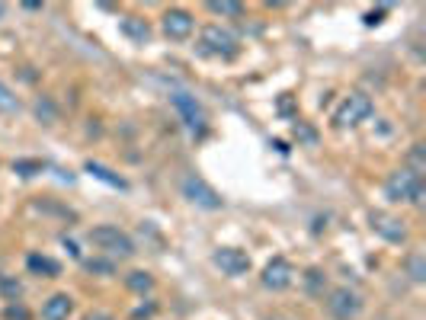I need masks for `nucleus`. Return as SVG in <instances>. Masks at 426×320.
Masks as SVG:
<instances>
[{
    "mask_svg": "<svg viewBox=\"0 0 426 320\" xmlns=\"http://www.w3.org/2000/svg\"><path fill=\"white\" fill-rule=\"evenodd\" d=\"M372 112H375V103H372L365 93H350V96L340 103V109L334 112V125L352 128V125H359V122L372 119Z\"/></svg>",
    "mask_w": 426,
    "mask_h": 320,
    "instance_id": "nucleus-4",
    "label": "nucleus"
},
{
    "mask_svg": "<svg viewBox=\"0 0 426 320\" xmlns=\"http://www.w3.org/2000/svg\"><path fill=\"white\" fill-rule=\"evenodd\" d=\"M0 112H19V100H17V93L10 90L7 83L0 81Z\"/></svg>",
    "mask_w": 426,
    "mask_h": 320,
    "instance_id": "nucleus-21",
    "label": "nucleus"
},
{
    "mask_svg": "<svg viewBox=\"0 0 426 320\" xmlns=\"http://www.w3.org/2000/svg\"><path fill=\"white\" fill-rule=\"evenodd\" d=\"M125 285H129V292L135 295H148L154 288V275L145 273V269H135V273L125 275Z\"/></svg>",
    "mask_w": 426,
    "mask_h": 320,
    "instance_id": "nucleus-16",
    "label": "nucleus"
},
{
    "mask_svg": "<svg viewBox=\"0 0 426 320\" xmlns=\"http://www.w3.org/2000/svg\"><path fill=\"white\" fill-rule=\"evenodd\" d=\"M45 170V164L42 160H13V173H19V176H39Z\"/></svg>",
    "mask_w": 426,
    "mask_h": 320,
    "instance_id": "nucleus-19",
    "label": "nucleus"
},
{
    "mask_svg": "<svg viewBox=\"0 0 426 320\" xmlns=\"http://www.w3.org/2000/svg\"><path fill=\"white\" fill-rule=\"evenodd\" d=\"M3 10H7V7H3V3H0V17H3Z\"/></svg>",
    "mask_w": 426,
    "mask_h": 320,
    "instance_id": "nucleus-33",
    "label": "nucleus"
},
{
    "mask_svg": "<svg viewBox=\"0 0 426 320\" xmlns=\"http://www.w3.org/2000/svg\"><path fill=\"white\" fill-rule=\"evenodd\" d=\"M183 195L189 202H193V205H199V209H205V211H218L224 205V199L222 195H218V192L212 189V186L205 183L202 176H195V173H189L183 180Z\"/></svg>",
    "mask_w": 426,
    "mask_h": 320,
    "instance_id": "nucleus-5",
    "label": "nucleus"
},
{
    "mask_svg": "<svg viewBox=\"0 0 426 320\" xmlns=\"http://www.w3.org/2000/svg\"><path fill=\"white\" fill-rule=\"evenodd\" d=\"M369 224H372V231H375V234H381L388 244H404V240H407V228H404V221L394 218V215H388V211H372Z\"/></svg>",
    "mask_w": 426,
    "mask_h": 320,
    "instance_id": "nucleus-10",
    "label": "nucleus"
},
{
    "mask_svg": "<svg viewBox=\"0 0 426 320\" xmlns=\"http://www.w3.org/2000/svg\"><path fill=\"white\" fill-rule=\"evenodd\" d=\"M292 138H295L298 145H317V131L308 125V122H301V119L292 125Z\"/></svg>",
    "mask_w": 426,
    "mask_h": 320,
    "instance_id": "nucleus-18",
    "label": "nucleus"
},
{
    "mask_svg": "<svg viewBox=\"0 0 426 320\" xmlns=\"http://www.w3.org/2000/svg\"><path fill=\"white\" fill-rule=\"evenodd\" d=\"M407 273H410V279H414V282H423V279H426V259L420 253H414L407 259Z\"/></svg>",
    "mask_w": 426,
    "mask_h": 320,
    "instance_id": "nucleus-24",
    "label": "nucleus"
},
{
    "mask_svg": "<svg viewBox=\"0 0 426 320\" xmlns=\"http://www.w3.org/2000/svg\"><path fill=\"white\" fill-rule=\"evenodd\" d=\"M237 36L234 32H228V29H222L218 23H209V26L199 32V52L209 58H222V61H231L234 55H237Z\"/></svg>",
    "mask_w": 426,
    "mask_h": 320,
    "instance_id": "nucleus-1",
    "label": "nucleus"
},
{
    "mask_svg": "<svg viewBox=\"0 0 426 320\" xmlns=\"http://www.w3.org/2000/svg\"><path fill=\"white\" fill-rule=\"evenodd\" d=\"M170 103H173V109L180 112V119H183V125L189 128V131H195V135H199V131H205V109L202 106H199V100H195V96H189V93H173V96H170Z\"/></svg>",
    "mask_w": 426,
    "mask_h": 320,
    "instance_id": "nucleus-6",
    "label": "nucleus"
},
{
    "mask_svg": "<svg viewBox=\"0 0 426 320\" xmlns=\"http://www.w3.org/2000/svg\"><path fill=\"white\" fill-rule=\"evenodd\" d=\"M26 269L32 275H42V279H55V275H61V263L52 259V256H42V253H29Z\"/></svg>",
    "mask_w": 426,
    "mask_h": 320,
    "instance_id": "nucleus-13",
    "label": "nucleus"
},
{
    "mask_svg": "<svg viewBox=\"0 0 426 320\" xmlns=\"http://www.w3.org/2000/svg\"><path fill=\"white\" fill-rule=\"evenodd\" d=\"M84 269L93 275H116V263L112 259H87Z\"/></svg>",
    "mask_w": 426,
    "mask_h": 320,
    "instance_id": "nucleus-23",
    "label": "nucleus"
},
{
    "mask_svg": "<svg viewBox=\"0 0 426 320\" xmlns=\"http://www.w3.org/2000/svg\"><path fill=\"white\" fill-rule=\"evenodd\" d=\"M36 116L42 122H48V125H52V122L58 119V109H55V103L48 100V96H39L36 100Z\"/></svg>",
    "mask_w": 426,
    "mask_h": 320,
    "instance_id": "nucleus-20",
    "label": "nucleus"
},
{
    "mask_svg": "<svg viewBox=\"0 0 426 320\" xmlns=\"http://www.w3.org/2000/svg\"><path fill=\"white\" fill-rule=\"evenodd\" d=\"M407 160H410V167H407V170H410V173H423V170H426V160H423V145H414V147H410V157H407Z\"/></svg>",
    "mask_w": 426,
    "mask_h": 320,
    "instance_id": "nucleus-25",
    "label": "nucleus"
},
{
    "mask_svg": "<svg viewBox=\"0 0 426 320\" xmlns=\"http://www.w3.org/2000/svg\"><path fill=\"white\" fill-rule=\"evenodd\" d=\"M212 263L218 266L224 275H231V279L251 273V256L244 253V250H237V247H218L212 253Z\"/></svg>",
    "mask_w": 426,
    "mask_h": 320,
    "instance_id": "nucleus-8",
    "label": "nucleus"
},
{
    "mask_svg": "<svg viewBox=\"0 0 426 320\" xmlns=\"http://www.w3.org/2000/svg\"><path fill=\"white\" fill-rule=\"evenodd\" d=\"M119 29H122V36L131 39L135 45H145V42L151 39V26H148V23H145L141 17H125Z\"/></svg>",
    "mask_w": 426,
    "mask_h": 320,
    "instance_id": "nucleus-14",
    "label": "nucleus"
},
{
    "mask_svg": "<svg viewBox=\"0 0 426 320\" xmlns=\"http://www.w3.org/2000/svg\"><path fill=\"white\" fill-rule=\"evenodd\" d=\"M0 295L10 298V301H17L19 295H23V285H19L13 275H0Z\"/></svg>",
    "mask_w": 426,
    "mask_h": 320,
    "instance_id": "nucleus-22",
    "label": "nucleus"
},
{
    "mask_svg": "<svg viewBox=\"0 0 426 320\" xmlns=\"http://www.w3.org/2000/svg\"><path fill=\"white\" fill-rule=\"evenodd\" d=\"M61 244H65V247H67V253H71V256H81L77 244H74V240H71V237H67V234H65V237H61Z\"/></svg>",
    "mask_w": 426,
    "mask_h": 320,
    "instance_id": "nucleus-30",
    "label": "nucleus"
},
{
    "mask_svg": "<svg viewBox=\"0 0 426 320\" xmlns=\"http://www.w3.org/2000/svg\"><path fill=\"white\" fill-rule=\"evenodd\" d=\"M305 282H308V292H311V295H321V292H324V273H321V269H308V273H305Z\"/></svg>",
    "mask_w": 426,
    "mask_h": 320,
    "instance_id": "nucleus-26",
    "label": "nucleus"
},
{
    "mask_svg": "<svg viewBox=\"0 0 426 320\" xmlns=\"http://www.w3.org/2000/svg\"><path fill=\"white\" fill-rule=\"evenodd\" d=\"M269 320H292V317H282V314H276V317H269Z\"/></svg>",
    "mask_w": 426,
    "mask_h": 320,
    "instance_id": "nucleus-32",
    "label": "nucleus"
},
{
    "mask_svg": "<svg viewBox=\"0 0 426 320\" xmlns=\"http://www.w3.org/2000/svg\"><path fill=\"white\" fill-rule=\"evenodd\" d=\"M74 311V301H71V295H52L45 304H42V320H67Z\"/></svg>",
    "mask_w": 426,
    "mask_h": 320,
    "instance_id": "nucleus-12",
    "label": "nucleus"
},
{
    "mask_svg": "<svg viewBox=\"0 0 426 320\" xmlns=\"http://www.w3.org/2000/svg\"><path fill=\"white\" fill-rule=\"evenodd\" d=\"M193 29H195L193 13H186V10H167V13H164V36L173 39V42L189 39Z\"/></svg>",
    "mask_w": 426,
    "mask_h": 320,
    "instance_id": "nucleus-11",
    "label": "nucleus"
},
{
    "mask_svg": "<svg viewBox=\"0 0 426 320\" xmlns=\"http://www.w3.org/2000/svg\"><path fill=\"white\" fill-rule=\"evenodd\" d=\"M154 314H158V304H154V301H148V304H141L138 311L131 314V320H151V317H154Z\"/></svg>",
    "mask_w": 426,
    "mask_h": 320,
    "instance_id": "nucleus-28",
    "label": "nucleus"
},
{
    "mask_svg": "<svg viewBox=\"0 0 426 320\" xmlns=\"http://www.w3.org/2000/svg\"><path fill=\"white\" fill-rule=\"evenodd\" d=\"M385 195H388L391 202H410V205H420L423 195H426L423 176L410 173L407 167H404V170H394V173L385 180Z\"/></svg>",
    "mask_w": 426,
    "mask_h": 320,
    "instance_id": "nucleus-2",
    "label": "nucleus"
},
{
    "mask_svg": "<svg viewBox=\"0 0 426 320\" xmlns=\"http://www.w3.org/2000/svg\"><path fill=\"white\" fill-rule=\"evenodd\" d=\"M327 308H330V314H334L337 320H352L356 314L362 311V298L352 288H334V292L327 295Z\"/></svg>",
    "mask_w": 426,
    "mask_h": 320,
    "instance_id": "nucleus-9",
    "label": "nucleus"
},
{
    "mask_svg": "<svg viewBox=\"0 0 426 320\" xmlns=\"http://www.w3.org/2000/svg\"><path fill=\"white\" fill-rule=\"evenodd\" d=\"M84 320H112V314H106V311H93V314H87Z\"/></svg>",
    "mask_w": 426,
    "mask_h": 320,
    "instance_id": "nucleus-31",
    "label": "nucleus"
},
{
    "mask_svg": "<svg viewBox=\"0 0 426 320\" xmlns=\"http://www.w3.org/2000/svg\"><path fill=\"white\" fill-rule=\"evenodd\" d=\"M259 282L266 285L269 292H282V288H288V285L295 282V269H292V263H288L286 256H273V259L263 266Z\"/></svg>",
    "mask_w": 426,
    "mask_h": 320,
    "instance_id": "nucleus-7",
    "label": "nucleus"
},
{
    "mask_svg": "<svg viewBox=\"0 0 426 320\" xmlns=\"http://www.w3.org/2000/svg\"><path fill=\"white\" fill-rule=\"evenodd\" d=\"M90 244H93V247H100L103 253L119 256V259H125V256L135 253V244H131V237L125 234V231L112 228V224H100V228H93L90 231Z\"/></svg>",
    "mask_w": 426,
    "mask_h": 320,
    "instance_id": "nucleus-3",
    "label": "nucleus"
},
{
    "mask_svg": "<svg viewBox=\"0 0 426 320\" xmlns=\"http://www.w3.org/2000/svg\"><path fill=\"white\" fill-rule=\"evenodd\" d=\"M3 317H7V320H29V311H26V308H23L19 301H13V304L7 308V314H3Z\"/></svg>",
    "mask_w": 426,
    "mask_h": 320,
    "instance_id": "nucleus-27",
    "label": "nucleus"
},
{
    "mask_svg": "<svg viewBox=\"0 0 426 320\" xmlns=\"http://www.w3.org/2000/svg\"><path fill=\"white\" fill-rule=\"evenodd\" d=\"M209 13H215V17L241 19L244 17V3H234V0H212V3H209Z\"/></svg>",
    "mask_w": 426,
    "mask_h": 320,
    "instance_id": "nucleus-17",
    "label": "nucleus"
},
{
    "mask_svg": "<svg viewBox=\"0 0 426 320\" xmlns=\"http://www.w3.org/2000/svg\"><path fill=\"white\" fill-rule=\"evenodd\" d=\"M84 170L93 176V180H100V183L112 186V189H129V183H125V180H122L119 173H112L109 167H103L100 160H87V164H84Z\"/></svg>",
    "mask_w": 426,
    "mask_h": 320,
    "instance_id": "nucleus-15",
    "label": "nucleus"
},
{
    "mask_svg": "<svg viewBox=\"0 0 426 320\" xmlns=\"http://www.w3.org/2000/svg\"><path fill=\"white\" fill-rule=\"evenodd\" d=\"M381 17H385V7H379V10H369V13H365V26H379L381 23Z\"/></svg>",
    "mask_w": 426,
    "mask_h": 320,
    "instance_id": "nucleus-29",
    "label": "nucleus"
}]
</instances>
